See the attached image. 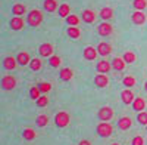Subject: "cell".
<instances>
[{"instance_id":"obj_14","label":"cell","mask_w":147,"mask_h":145,"mask_svg":"<svg viewBox=\"0 0 147 145\" xmlns=\"http://www.w3.org/2000/svg\"><path fill=\"white\" fill-rule=\"evenodd\" d=\"M94 83H96L97 88H106L109 84V79H107L106 74H97L94 77Z\"/></svg>"},{"instance_id":"obj_23","label":"cell","mask_w":147,"mask_h":145,"mask_svg":"<svg viewBox=\"0 0 147 145\" xmlns=\"http://www.w3.org/2000/svg\"><path fill=\"white\" fill-rule=\"evenodd\" d=\"M71 15V6L68 3H63V5H60L59 6V16H62V18H68Z\"/></svg>"},{"instance_id":"obj_7","label":"cell","mask_w":147,"mask_h":145,"mask_svg":"<svg viewBox=\"0 0 147 145\" xmlns=\"http://www.w3.org/2000/svg\"><path fill=\"white\" fill-rule=\"evenodd\" d=\"M38 52H40V55L44 56V58H50V56H53L55 49H53V46H52L50 43H43V44L38 47Z\"/></svg>"},{"instance_id":"obj_25","label":"cell","mask_w":147,"mask_h":145,"mask_svg":"<svg viewBox=\"0 0 147 145\" xmlns=\"http://www.w3.org/2000/svg\"><path fill=\"white\" fill-rule=\"evenodd\" d=\"M105 21H107V19H110L113 16V9L112 8H103L102 10H100V14H99Z\"/></svg>"},{"instance_id":"obj_43","label":"cell","mask_w":147,"mask_h":145,"mask_svg":"<svg viewBox=\"0 0 147 145\" xmlns=\"http://www.w3.org/2000/svg\"><path fill=\"white\" fill-rule=\"evenodd\" d=\"M146 130H147V126H146Z\"/></svg>"},{"instance_id":"obj_4","label":"cell","mask_w":147,"mask_h":145,"mask_svg":"<svg viewBox=\"0 0 147 145\" xmlns=\"http://www.w3.org/2000/svg\"><path fill=\"white\" fill-rule=\"evenodd\" d=\"M131 19L136 25H143V24L147 21V15L144 14L143 10H136L134 14L131 15Z\"/></svg>"},{"instance_id":"obj_2","label":"cell","mask_w":147,"mask_h":145,"mask_svg":"<svg viewBox=\"0 0 147 145\" xmlns=\"http://www.w3.org/2000/svg\"><path fill=\"white\" fill-rule=\"evenodd\" d=\"M69 122H71V117L66 111H60L55 116V123L57 127H66L69 124Z\"/></svg>"},{"instance_id":"obj_6","label":"cell","mask_w":147,"mask_h":145,"mask_svg":"<svg viewBox=\"0 0 147 145\" xmlns=\"http://www.w3.org/2000/svg\"><path fill=\"white\" fill-rule=\"evenodd\" d=\"M112 117H113V110L110 107H103L99 110V118L102 122H109Z\"/></svg>"},{"instance_id":"obj_8","label":"cell","mask_w":147,"mask_h":145,"mask_svg":"<svg viewBox=\"0 0 147 145\" xmlns=\"http://www.w3.org/2000/svg\"><path fill=\"white\" fill-rule=\"evenodd\" d=\"M97 31H99V34L102 37H106V36H110L113 33V27L110 25L109 22H102L99 25V28H97Z\"/></svg>"},{"instance_id":"obj_34","label":"cell","mask_w":147,"mask_h":145,"mask_svg":"<svg viewBox=\"0 0 147 145\" xmlns=\"http://www.w3.org/2000/svg\"><path fill=\"white\" fill-rule=\"evenodd\" d=\"M40 93H41V90H40L38 86H32V88L30 89V96H31L34 101H37V99L40 98Z\"/></svg>"},{"instance_id":"obj_11","label":"cell","mask_w":147,"mask_h":145,"mask_svg":"<svg viewBox=\"0 0 147 145\" xmlns=\"http://www.w3.org/2000/svg\"><path fill=\"white\" fill-rule=\"evenodd\" d=\"M24 25H25V21H24L22 16H13V18L10 19V27H12V30H15V31L22 30Z\"/></svg>"},{"instance_id":"obj_28","label":"cell","mask_w":147,"mask_h":145,"mask_svg":"<svg viewBox=\"0 0 147 145\" xmlns=\"http://www.w3.org/2000/svg\"><path fill=\"white\" fill-rule=\"evenodd\" d=\"M22 136H24V139H27V141H32V139H35L37 133H35V130H32V129H24Z\"/></svg>"},{"instance_id":"obj_18","label":"cell","mask_w":147,"mask_h":145,"mask_svg":"<svg viewBox=\"0 0 147 145\" xmlns=\"http://www.w3.org/2000/svg\"><path fill=\"white\" fill-rule=\"evenodd\" d=\"M12 12H13V15L16 16H22L27 14V6L24 3H15L13 8H12Z\"/></svg>"},{"instance_id":"obj_15","label":"cell","mask_w":147,"mask_h":145,"mask_svg":"<svg viewBox=\"0 0 147 145\" xmlns=\"http://www.w3.org/2000/svg\"><path fill=\"white\" fill-rule=\"evenodd\" d=\"M112 70V64L107 62V61H100V62H97V71L100 72V74H107V72Z\"/></svg>"},{"instance_id":"obj_35","label":"cell","mask_w":147,"mask_h":145,"mask_svg":"<svg viewBox=\"0 0 147 145\" xmlns=\"http://www.w3.org/2000/svg\"><path fill=\"white\" fill-rule=\"evenodd\" d=\"M66 22L69 24V27H77L78 24H80V18L77 15H69L66 18Z\"/></svg>"},{"instance_id":"obj_13","label":"cell","mask_w":147,"mask_h":145,"mask_svg":"<svg viewBox=\"0 0 147 145\" xmlns=\"http://www.w3.org/2000/svg\"><path fill=\"white\" fill-rule=\"evenodd\" d=\"M97 52H99V55H102V56H107V55L112 53V46H110L109 43H106V42H102V43H99V46H97Z\"/></svg>"},{"instance_id":"obj_1","label":"cell","mask_w":147,"mask_h":145,"mask_svg":"<svg viewBox=\"0 0 147 145\" xmlns=\"http://www.w3.org/2000/svg\"><path fill=\"white\" fill-rule=\"evenodd\" d=\"M27 22L31 27H38L43 22V12L38 10V9H32L27 16Z\"/></svg>"},{"instance_id":"obj_19","label":"cell","mask_w":147,"mask_h":145,"mask_svg":"<svg viewBox=\"0 0 147 145\" xmlns=\"http://www.w3.org/2000/svg\"><path fill=\"white\" fill-rule=\"evenodd\" d=\"M131 126H132V120H131L129 117H122V118H119L118 127H119L121 130H128Z\"/></svg>"},{"instance_id":"obj_12","label":"cell","mask_w":147,"mask_h":145,"mask_svg":"<svg viewBox=\"0 0 147 145\" xmlns=\"http://www.w3.org/2000/svg\"><path fill=\"white\" fill-rule=\"evenodd\" d=\"M82 55H84V58L87 59V61H94V59L97 58V55H99V52H97V49H94L93 46H88V47L84 49Z\"/></svg>"},{"instance_id":"obj_33","label":"cell","mask_w":147,"mask_h":145,"mask_svg":"<svg viewBox=\"0 0 147 145\" xmlns=\"http://www.w3.org/2000/svg\"><path fill=\"white\" fill-rule=\"evenodd\" d=\"M49 64H50V67H53V68H57L60 64H62V59H60L59 56H56V55H53V56L49 58Z\"/></svg>"},{"instance_id":"obj_26","label":"cell","mask_w":147,"mask_h":145,"mask_svg":"<svg viewBox=\"0 0 147 145\" xmlns=\"http://www.w3.org/2000/svg\"><path fill=\"white\" fill-rule=\"evenodd\" d=\"M68 36L71 39H78L80 36H81V30L78 27H68Z\"/></svg>"},{"instance_id":"obj_21","label":"cell","mask_w":147,"mask_h":145,"mask_svg":"<svg viewBox=\"0 0 147 145\" xmlns=\"http://www.w3.org/2000/svg\"><path fill=\"white\" fill-rule=\"evenodd\" d=\"M59 77H60V80H63V81H69L74 77V72H72L71 68H62L60 72H59Z\"/></svg>"},{"instance_id":"obj_32","label":"cell","mask_w":147,"mask_h":145,"mask_svg":"<svg viewBox=\"0 0 147 145\" xmlns=\"http://www.w3.org/2000/svg\"><path fill=\"white\" fill-rule=\"evenodd\" d=\"M132 6L136 8V10H144L147 8V0H134Z\"/></svg>"},{"instance_id":"obj_22","label":"cell","mask_w":147,"mask_h":145,"mask_svg":"<svg viewBox=\"0 0 147 145\" xmlns=\"http://www.w3.org/2000/svg\"><path fill=\"white\" fill-rule=\"evenodd\" d=\"M132 108H134L136 111L141 113L144 108H146V101H144L143 98H136V99H134V102H132Z\"/></svg>"},{"instance_id":"obj_27","label":"cell","mask_w":147,"mask_h":145,"mask_svg":"<svg viewBox=\"0 0 147 145\" xmlns=\"http://www.w3.org/2000/svg\"><path fill=\"white\" fill-rule=\"evenodd\" d=\"M41 67H43L41 59H38V58L31 59V62H30V68H31L32 71H40V70H41Z\"/></svg>"},{"instance_id":"obj_40","label":"cell","mask_w":147,"mask_h":145,"mask_svg":"<svg viewBox=\"0 0 147 145\" xmlns=\"http://www.w3.org/2000/svg\"><path fill=\"white\" fill-rule=\"evenodd\" d=\"M78 145H91V142L90 141H81Z\"/></svg>"},{"instance_id":"obj_39","label":"cell","mask_w":147,"mask_h":145,"mask_svg":"<svg viewBox=\"0 0 147 145\" xmlns=\"http://www.w3.org/2000/svg\"><path fill=\"white\" fill-rule=\"evenodd\" d=\"M131 145H144V139L141 136H136L132 139V144Z\"/></svg>"},{"instance_id":"obj_5","label":"cell","mask_w":147,"mask_h":145,"mask_svg":"<svg viewBox=\"0 0 147 145\" xmlns=\"http://www.w3.org/2000/svg\"><path fill=\"white\" fill-rule=\"evenodd\" d=\"M16 86V80L13 76H5L2 79V88L5 90H12V89H15Z\"/></svg>"},{"instance_id":"obj_24","label":"cell","mask_w":147,"mask_h":145,"mask_svg":"<svg viewBox=\"0 0 147 145\" xmlns=\"http://www.w3.org/2000/svg\"><path fill=\"white\" fill-rule=\"evenodd\" d=\"M43 6H44V9H46L47 12H56V10H57L56 0H44Z\"/></svg>"},{"instance_id":"obj_17","label":"cell","mask_w":147,"mask_h":145,"mask_svg":"<svg viewBox=\"0 0 147 145\" xmlns=\"http://www.w3.org/2000/svg\"><path fill=\"white\" fill-rule=\"evenodd\" d=\"M16 65H18V61H16V58H13V56H6L5 58V61H3V67L6 68V70H15L16 68Z\"/></svg>"},{"instance_id":"obj_9","label":"cell","mask_w":147,"mask_h":145,"mask_svg":"<svg viewBox=\"0 0 147 145\" xmlns=\"http://www.w3.org/2000/svg\"><path fill=\"white\" fill-rule=\"evenodd\" d=\"M96 18H97V14H96L94 10H91V9L82 10V21L85 24H93L96 21Z\"/></svg>"},{"instance_id":"obj_20","label":"cell","mask_w":147,"mask_h":145,"mask_svg":"<svg viewBox=\"0 0 147 145\" xmlns=\"http://www.w3.org/2000/svg\"><path fill=\"white\" fill-rule=\"evenodd\" d=\"M125 67H127V62L124 61V58H118L116 56L113 61H112V68L116 70V71H122Z\"/></svg>"},{"instance_id":"obj_10","label":"cell","mask_w":147,"mask_h":145,"mask_svg":"<svg viewBox=\"0 0 147 145\" xmlns=\"http://www.w3.org/2000/svg\"><path fill=\"white\" fill-rule=\"evenodd\" d=\"M121 98H122V102H124L125 105H129V104H132V102H134L136 96H134V93H132V90H131V89H125V90H122Z\"/></svg>"},{"instance_id":"obj_37","label":"cell","mask_w":147,"mask_h":145,"mask_svg":"<svg viewBox=\"0 0 147 145\" xmlns=\"http://www.w3.org/2000/svg\"><path fill=\"white\" fill-rule=\"evenodd\" d=\"M38 88H40V90H41L43 93H49V92L52 90V84L47 83V81H43V83L38 84Z\"/></svg>"},{"instance_id":"obj_29","label":"cell","mask_w":147,"mask_h":145,"mask_svg":"<svg viewBox=\"0 0 147 145\" xmlns=\"http://www.w3.org/2000/svg\"><path fill=\"white\" fill-rule=\"evenodd\" d=\"M122 58H124V61H125L127 64H134V62H136V59H137L136 53H134V52H131V51L125 52V53H124V56H122Z\"/></svg>"},{"instance_id":"obj_30","label":"cell","mask_w":147,"mask_h":145,"mask_svg":"<svg viewBox=\"0 0 147 145\" xmlns=\"http://www.w3.org/2000/svg\"><path fill=\"white\" fill-rule=\"evenodd\" d=\"M122 83H124V86H127V89H131L132 86H136V79L132 76H125Z\"/></svg>"},{"instance_id":"obj_36","label":"cell","mask_w":147,"mask_h":145,"mask_svg":"<svg viewBox=\"0 0 147 145\" xmlns=\"http://www.w3.org/2000/svg\"><path fill=\"white\" fill-rule=\"evenodd\" d=\"M137 120H138V123H140V124H143V126H147V113H146V111H141V113H138V116H137Z\"/></svg>"},{"instance_id":"obj_42","label":"cell","mask_w":147,"mask_h":145,"mask_svg":"<svg viewBox=\"0 0 147 145\" xmlns=\"http://www.w3.org/2000/svg\"><path fill=\"white\" fill-rule=\"evenodd\" d=\"M110 145H119V144H110Z\"/></svg>"},{"instance_id":"obj_41","label":"cell","mask_w":147,"mask_h":145,"mask_svg":"<svg viewBox=\"0 0 147 145\" xmlns=\"http://www.w3.org/2000/svg\"><path fill=\"white\" fill-rule=\"evenodd\" d=\"M144 89H146V92H147V81H146V84H144Z\"/></svg>"},{"instance_id":"obj_3","label":"cell","mask_w":147,"mask_h":145,"mask_svg":"<svg viewBox=\"0 0 147 145\" xmlns=\"http://www.w3.org/2000/svg\"><path fill=\"white\" fill-rule=\"evenodd\" d=\"M112 132H113L112 124H109L106 122H103V123H100L99 126H97V133H99L100 136H103V138L110 136V135H112Z\"/></svg>"},{"instance_id":"obj_38","label":"cell","mask_w":147,"mask_h":145,"mask_svg":"<svg viewBox=\"0 0 147 145\" xmlns=\"http://www.w3.org/2000/svg\"><path fill=\"white\" fill-rule=\"evenodd\" d=\"M35 104H37V107H46L49 104V98L46 95H43V96H40V98L35 101Z\"/></svg>"},{"instance_id":"obj_16","label":"cell","mask_w":147,"mask_h":145,"mask_svg":"<svg viewBox=\"0 0 147 145\" xmlns=\"http://www.w3.org/2000/svg\"><path fill=\"white\" fill-rule=\"evenodd\" d=\"M16 61H18L19 65H30V62H31L30 53L28 52H19L18 56H16Z\"/></svg>"},{"instance_id":"obj_31","label":"cell","mask_w":147,"mask_h":145,"mask_svg":"<svg viewBox=\"0 0 147 145\" xmlns=\"http://www.w3.org/2000/svg\"><path fill=\"white\" fill-rule=\"evenodd\" d=\"M35 123H37V126H38V127H44V126H47V123H49V117H47L46 114H41V116L37 117Z\"/></svg>"}]
</instances>
